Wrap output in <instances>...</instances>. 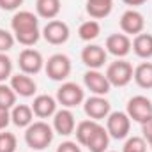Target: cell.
Here are the masks:
<instances>
[{
  "label": "cell",
  "mask_w": 152,
  "mask_h": 152,
  "mask_svg": "<svg viewBox=\"0 0 152 152\" xmlns=\"http://www.w3.org/2000/svg\"><path fill=\"white\" fill-rule=\"evenodd\" d=\"M18 66H20V71L25 75H37L44 67V58H42L41 51L32 50V48H25L18 57Z\"/></svg>",
  "instance_id": "obj_9"
},
{
  "label": "cell",
  "mask_w": 152,
  "mask_h": 152,
  "mask_svg": "<svg viewBox=\"0 0 152 152\" xmlns=\"http://www.w3.org/2000/svg\"><path fill=\"white\" fill-rule=\"evenodd\" d=\"M11 88L16 92V96H21V97H32L37 90V85L36 81L25 73H18V75L11 76Z\"/></svg>",
  "instance_id": "obj_16"
},
{
  "label": "cell",
  "mask_w": 152,
  "mask_h": 152,
  "mask_svg": "<svg viewBox=\"0 0 152 152\" xmlns=\"http://www.w3.org/2000/svg\"><path fill=\"white\" fill-rule=\"evenodd\" d=\"M41 36L44 37V41L48 44L60 46V44L67 42V39L71 36V30H69L67 23H64L60 20H50L44 25V28L41 30Z\"/></svg>",
  "instance_id": "obj_7"
},
{
  "label": "cell",
  "mask_w": 152,
  "mask_h": 152,
  "mask_svg": "<svg viewBox=\"0 0 152 152\" xmlns=\"http://www.w3.org/2000/svg\"><path fill=\"white\" fill-rule=\"evenodd\" d=\"M18 140L12 133H0V152H16Z\"/></svg>",
  "instance_id": "obj_28"
},
{
  "label": "cell",
  "mask_w": 152,
  "mask_h": 152,
  "mask_svg": "<svg viewBox=\"0 0 152 152\" xmlns=\"http://www.w3.org/2000/svg\"><path fill=\"white\" fill-rule=\"evenodd\" d=\"M16 104V92L11 85L0 83V110H12Z\"/></svg>",
  "instance_id": "obj_26"
},
{
  "label": "cell",
  "mask_w": 152,
  "mask_h": 152,
  "mask_svg": "<svg viewBox=\"0 0 152 152\" xmlns=\"http://www.w3.org/2000/svg\"><path fill=\"white\" fill-rule=\"evenodd\" d=\"M120 30L126 34V36H138L143 32L145 28V20H143V14L134 11V9H127L122 16H120Z\"/></svg>",
  "instance_id": "obj_11"
},
{
  "label": "cell",
  "mask_w": 152,
  "mask_h": 152,
  "mask_svg": "<svg viewBox=\"0 0 152 152\" xmlns=\"http://www.w3.org/2000/svg\"><path fill=\"white\" fill-rule=\"evenodd\" d=\"M108 57V51L99 46V44H87L81 50V62L88 67V69H99L104 66Z\"/></svg>",
  "instance_id": "obj_14"
},
{
  "label": "cell",
  "mask_w": 152,
  "mask_h": 152,
  "mask_svg": "<svg viewBox=\"0 0 152 152\" xmlns=\"http://www.w3.org/2000/svg\"><path fill=\"white\" fill-rule=\"evenodd\" d=\"M126 113L129 115L131 120L134 122H145L147 118L152 117V101L145 96H133L127 101Z\"/></svg>",
  "instance_id": "obj_8"
},
{
  "label": "cell",
  "mask_w": 152,
  "mask_h": 152,
  "mask_svg": "<svg viewBox=\"0 0 152 152\" xmlns=\"http://www.w3.org/2000/svg\"><path fill=\"white\" fill-rule=\"evenodd\" d=\"M57 99L48 96V94H41L34 97V103H32V112L36 117L39 118H50L53 117L57 112Z\"/></svg>",
  "instance_id": "obj_17"
},
{
  "label": "cell",
  "mask_w": 152,
  "mask_h": 152,
  "mask_svg": "<svg viewBox=\"0 0 152 152\" xmlns=\"http://www.w3.org/2000/svg\"><path fill=\"white\" fill-rule=\"evenodd\" d=\"M57 103L62 104V108H76L85 101V92L83 88L75 81H66L58 87L57 90Z\"/></svg>",
  "instance_id": "obj_4"
},
{
  "label": "cell",
  "mask_w": 152,
  "mask_h": 152,
  "mask_svg": "<svg viewBox=\"0 0 152 152\" xmlns=\"http://www.w3.org/2000/svg\"><path fill=\"white\" fill-rule=\"evenodd\" d=\"M83 83L94 96H106L112 88L106 75L99 73V69H88L83 75Z\"/></svg>",
  "instance_id": "obj_12"
},
{
  "label": "cell",
  "mask_w": 152,
  "mask_h": 152,
  "mask_svg": "<svg viewBox=\"0 0 152 152\" xmlns=\"http://www.w3.org/2000/svg\"><path fill=\"white\" fill-rule=\"evenodd\" d=\"M110 152H117V151H110Z\"/></svg>",
  "instance_id": "obj_37"
},
{
  "label": "cell",
  "mask_w": 152,
  "mask_h": 152,
  "mask_svg": "<svg viewBox=\"0 0 152 152\" xmlns=\"http://www.w3.org/2000/svg\"><path fill=\"white\" fill-rule=\"evenodd\" d=\"M108 145H110V134H108L106 127L99 126L97 131L94 133V136L88 140L87 149L90 152H106L108 151Z\"/></svg>",
  "instance_id": "obj_22"
},
{
  "label": "cell",
  "mask_w": 152,
  "mask_h": 152,
  "mask_svg": "<svg viewBox=\"0 0 152 152\" xmlns=\"http://www.w3.org/2000/svg\"><path fill=\"white\" fill-rule=\"evenodd\" d=\"M60 0H36V12L42 20H55L60 12Z\"/></svg>",
  "instance_id": "obj_21"
},
{
  "label": "cell",
  "mask_w": 152,
  "mask_h": 152,
  "mask_svg": "<svg viewBox=\"0 0 152 152\" xmlns=\"http://www.w3.org/2000/svg\"><path fill=\"white\" fill-rule=\"evenodd\" d=\"M71 69H73L71 58L64 53H55L48 58V62H44V71H46L48 78L53 81L67 80L71 75Z\"/></svg>",
  "instance_id": "obj_3"
},
{
  "label": "cell",
  "mask_w": 152,
  "mask_h": 152,
  "mask_svg": "<svg viewBox=\"0 0 152 152\" xmlns=\"http://www.w3.org/2000/svg\"><path fill=\"white\" fill-rule=\"evenodd\" d=\"M99 34H101V25H99L96 20L83 21V23L80 25V28H78V36H80V39H81V41H87V42L97 39Z\"/></svg>",
  "instance_id": "obj_25"
},
{
  "label": "cell",
  "mask_w": 152,
  "mask_h": 152,
  "mask_svg": "<svg viewBox=\"0 0 152 152\" xmlns=\"http://www.w3.org/2000/svg\"><path fill=\"white\" fill-rule=\"evenodd\" d=\"M133 80L140 88H152V62H142L140 66H136Z\"/></svg>",
  "instance_id": "obj_24"
},
{
  "label": "cell",
  "mask_w": 152,
  "mask_h": 152,
  "mask_svg": "<svg viewBox=\"0 0 152 152\" xmlns=\"http://www.w3.org/2000/svg\"><path fill=\"white\" fill-rule=\"evenodd\" d=\"M9 124H11V110H0V131H5Z\"/></svg>",
  "instance_id": "obj_34"
},
{
  "label": "cell",
  "mask_w": 152,
  "mask_h": 152,
  "mask_svg": "<svg viewBox=\"0 0 152 152\" xmlns=\"http://www.w3.org/2000/svg\"><path fill=\"white\" fill-rule=\"evenodd\" d=\"M11 76H12V60L5 53H0V83H4Z\"/></svg>",
  "instance_id": "obj_29"
},
{
  "label": "cell",
  "mask_w": 152,
  "mask_h": 152,
  "mask_svg": "<svg viewBox=\"0 0 152 152\" xmlns=\"http://www.w3.org/2000/svg\"><path fill=\"white\" fill-rule=\"evenodd\" d=\"M106 131L110 138L113 140H124L129 136L131 131V118L126 112H110L106 117Z\"/></svg>",
  "instance_id": "obj_6"
},
{
  "label": "cell",
  "mask_w": 152,
  "mask_h": 152,
  "mask_svg": "<svg viewBox=\"0 0 152 152\" xmlns=\"http://www.w3.org/2000/svg\"><path fill=\"white\" fill-rule=\"evenodd\" d=\"M126 5H131V7H136V5H142L143 2H147V0H122Z\"/></svg>",
  "instance_id": "obj_35"
},
{
  "label": "cell",
  "mask_w": 152,
  "mask_h": 152,
  "mask_svg": "<svg viewBox=\"0 0 152 152\" xmlns=\"http://www.w3.org/2000/svg\"><path fill=\"white\" fill-rule=\"evenodd\" d=\"M133 66L124 60V58H117L115 62H112L106 69V78L110 81L112 87H126L127 83H131L133 80Z\"/></svg>",
  "instance_id": "obj_5"
},
{
  "label": "cell",
  "mask_w": 152,
  "mask_h": 152,
  "mask_svg": "<svg viewBox=\"0 0 152 152\" xmlns=\"http://www.w3.org/2000/svg\"><path fill=\"white\" fill-rule=\"evenodd\" d=\"M11 28L14 39L30 48L41 39V30H39V16L32 11H18L11 18Z\"/></svg>",
  "instance_id": "obj_1"
},
{
  "label": "cell",
  "mask_w": 152,
  "mask_h": 152,
  "mask_svg": "<svg viewBox=\"0 0 152 152\" xmlns=\"http://www.w3.org/2000/svg\"><path fill=\"white\" fill-rule=\"evenodd\" d=\"M53 134L55 131L48 122L37 120V122H32L25 129V143L34 151H44L51 145Z\"/></svg>",
  "instance_id": "obj_2"
},
{
  "label": "cell",
  "mask_w": 152,
  "mask_h": 152,
  "mask_svg": "<svg viewBox=\"0 0 152 152\" xmlns=\"http://www.w3.org/2000/svg\"><path fill=\"white\" fill-rule=\"evenodd\" d=\"M53 131L60 136H69L73 134L76 129V120L75 115L69 108H62V110H57L53 115Z\"/></svg>",
  "instance_id": "obj_13"
},
{
  "label": "cell",
  "mask_w": 152,
  "mask_h": 152,
  "mask_svg": "<svg viewBox=\"0 0 152 152\" xmlns=\"http://www.w3.org/2000/svg\"><path fill=\"white\" fill-rule=\"evenodd\" d=\"M21 4H23V0H0V9L2 11H16V9H20Z\"/></svg>",
  "instance_id": "obj_33"
},
{
  "label": "cell",
  "mask_w": 152,
  "mask_h": 152,
  "mask_svg": "<svg viewBox=\"0 0 152 152\" xmlns=\"http://www.w3.org/2000/svg\"><path fill=\"white\" fill-rule=\"evenodd\" d=\"M99 126H101V124H99L97 120H92V118H88V120H81V122L76 126V129H75L76 142H78L80 145L87 147L88 140L94 136V133L97 131V127H99Z\"/></svg>",
  "instance_id": "obj_20"
},
{
  "label": "cell",
  "mask_w": 152,
  "mask_h": 152,
  "mask_svg": "<svg viewBox=\"0 0 152 152\" xmlns=\"http://www.w3.org/2000/svg\"><path fill=\"white\" fill-rule=\"evenodd\" d=\"M14 42H16L14 34H11L5 28H0V53H7L9 50H12Z\"/></svg>",
  "instance_id": "obj_30"
},
{
  "label": "cell",
  "mask_w": 152,
  "mask_h": 152,
  "mask_svg": "<svg viewBox=\"0 0 152 152\" xmlns=\"http://www.w3.org/2000/svg\"><path fill=\"white\" fill-rule=\"evenodd\" d=\"M55 152H81L78 142H62Z\"/></svg>",
  "instance_id": "obj_32"
},
{
  "label": "cell",
  "mask_w": 152,
  "mask_h": 152,
  "mask_svg": "<svg viewBox=\"0 0 152 152\" xmlns=\"http://www.w3.org/2000/svg\"><path fill=\"white\" fill-rule=\"evenodd\" d=\"M83 110H85V115L88 118L99 122V120H103L110 115L112 104L104 96H92V97L83 101Z\"/></svg>",
  "instance_id": "obj_10"
},
{
  "label": "cell",
  "mask_w": 152,
  "mask_h": 152,
  "mask_svg": "<svg viewBox=\"0 0 152 152\" xmlns=\"http://www.w3.org/2000/svg\"><path fill=\"white\" fill-rule=\"evenodd\" d=\"M104 46H106L104 50L108 53H112L113 57H117V58L127 57L129 51L133 50V42H131L129 36H126V34H112V36H108Z\"/></svg>",
  "instance_id": "obj_15"
},
{
  "label": "cell",
  "mask_w": 152,
  "mask_h": 152,
  "mask_svg": "<svg viewBox=\"0 0 152 152\" xmlns=\"http://www.w3.org/2000/svg\"><path fill=\"white\" fill-rule=\"evenodd\" d=\"M113 9V0H85V11L94 20H103L110 16Z\"/></svg>",
  "instance_id": "obj_18"
},
{
  "label": "cell",
  "mask_w": 152,
  "mask_h": 152,
  "mask_svg": "<svg viewBox=\"0 0 152 152\" xmlns=\"http://www.w3.org/2000/svg\"><path fill=\"white\" fill-rule=\"evenodd\" d=\"M142 138L147 143H152V117L142 122Z\"/></svg>",
  "instance_id": "obj_31"
},
{
  "label": "cell",
  "mask_w": 152,
  "mask_h": 152,
  "mask_svg": "<svg viewBox=\"0 0 152 152\" xmlns=\"http://www.w3.org/2000/svg\"><path fill=\"white\" fill-rule=\"evenodd\" d=\"M11 122L16 127H28L34 122V112L32 106L28 104H14V108L11 110Z\"/></svg>",
  "instance_id": "obj_19"
},
{
  "label": "cell",
  "mask_w": 152,
  "mask_h": 152,
  "mask_svg": "<svg viewBox=\"0 0 152 152\" xmlns=\"http://www.w3.org/2000/svg\"><path fill=\"white\" fill-rule=\"evenodd\" d=\"M149 145H151V149H152V143H149Z\"/></svg>",
  "instance_id": "obj_36"
},
{
  "label": "cell",
  "mask_w": 152,
  "mask_h": 152,
  "mask_svg": "<svg viewBox=\"0 0 152 152\" xmlns=\"http://www.w3.org/2000/svg\"><path fill=\"white\" fill-rule=\"evenodd\" d=\"M133 51L140 58H152V36L151 34H138L133 41Z\"/></svg>",
  "instance_id": "obj_23"
},
{
  "label": "cell",
  "mask_w": 152,
  "mask_h": 152,
  "mask_svg": "<svg viewBox=\"0 0 152 152\" xmlns=\"http://www.w3.org/2000/svg\"><path fill=\"white\" fill-rule=\"evenodd\" d=\"M122 152H147V142L142 136H129L122 147Z\"/></svg>",
  "instance_id": "obj_27"
}]
</instances>
